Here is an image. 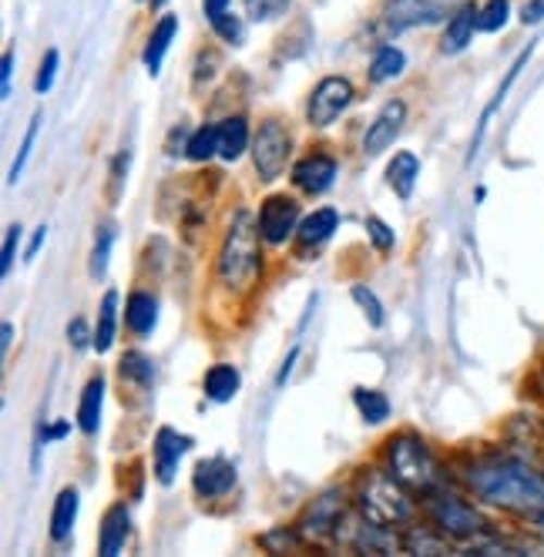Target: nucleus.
Masks as SVG:
<instances>
[{
    "instance_id": "nucleus-1",
    "label": "nucleus",
    "mask_w": 544,
    "mask_h": 557,
    "mask_svg": "<svg viewBox=\"0 0 544 557\" xmlns=\"http://www.w3.org/2000/svg\"><path fill=\"white\" fill-rule=\"evenodd\" d=\"M463 481L474 491L478 500L518 513L524 521H534V517L544 510V470H537L534 463L511 457V454H494L484 460H474L463 473Z\"/></svg>"
},
{
    "instance_id": "nucleus-2",
    "label": "nucleus",
    "mask_w": 544,
    "mask_h": 557,
    "mask_svg": "<svg viewBox=\"0 0 544 557\" xmlns=\"http://www.w3.org/2000/svg\"><path fill=\"white\" fill-rule=\"evenodd\" d=\"M262 232H259V219H252L249 209H239L236 215L228 219L225 238H222V249H219V283L225 289H249L256 283V275L262 272Z\"/></svg>"
},
{
    "instance_id": "nucleus-3",
    "label": "nucleus",
    "mask_w": 544,
    "mask_h": 557,
    "mask_svg": "<svg viewBox=\"0 0 544 557\" xmlns=\"http://www.w3.org/2000/svg\"><path fill=\"white\" fill-rule=\"evenodd\" d=\"M391 470H363L357 484V507L363 517H370L373 524L383 528H407L417 517V504Z\"/></svg>"
},
{
    "instance_id": "nucleus-4",
    "label": "nucleus",
    "mask_w": 544,
    "mask_h": 557,
    "mask_svg": "<svg viewBox=\"0 0 544 557\" xmlns=\"http://www.w3.org/2000/svg\"><path fill=\"white\" fill-rule=\"evenodd\" d=\"M386 470L413 494H434L444 487V467L417 433H397L386 441Z\"/></svg>"
},
{
    "instance_id": "nucleus-5",
    "label": "nucleus",
    "mask_w": 544,
    "mask_h": 557,
    "mask_svg": "<svg viewBox=\"0 0 544 557\" xmlns=\"http://www.w3.org/2000/svg\"><path fill=\"white\" fill-rule=\"evenodd\" d=\"M426 517H431V524L447 537V541H460V544H471L484 534H491V521L487 517L468 504L463 497L450 494V491H434L426 494Z\"/></svg>"
},
{
    "instance_id": "nucleus-6",
    "label": "nucleus",
    "mask_w": 544,
    "mask_h": 557,
    "mask_svg": "<svg viewBox=\"0 0 544 557\" xmlns=\"http://www.w3.org/2000/svg\"><path fill=\"white\" fill-rule=\"evenodd\" d=\"M463 0H386L376 14V30L383 37H397L413 27H434L441 21H450V14Z\"/></svg>"
},
{
    "instance_id": "nucleus-7",
    "label": "nucleus",
    "mask_w": 544,
    "mask_h": 557,
    "mask_svg": "<svg viewBox=\"0 0 544 557\" xmlns=\"http://www.w3.org/2000/svg\"><path fill=\"white\" fill-rule=\"evenodd\" d=\"M293 158V135L280 117H265L252 135V165L259 182H276Z\"/></svg>"
},
{
    "instance_id": "nucleus-8",
    "label": "nucleus",
    "mask_w": 544,
    "mask_h": 557,
    "mask_svg": "<svg viewBox=\"0 0 544 557\" xmlns=\"http://www.w3.org/2000/svg\"><path fill=\"white\" fill-rule=\"evenodd\" d=\"M357 91L349 85V77L343 74H330L323 82L309 91V101H306V122L313 128H330L336 117L354 104Z\"/></svg>"
},
{
    "instance_id": "nucleus-9",
    "label": "nucleus",
    "mask_w": 544,
    "mask_h": 557,
    "mask_svg": "<svg viewBox=\"0 0 544 557\" xmlns=\"http://www.w3.org/2000/svg\"><path fill=\"white\" fill-rule=\"evenodd\" d=\"M259 232H262V243L269 246H286L289 238L296 235L299 222H302V212H299V202L289 195H269L259 202Z\"/></svg>"
},
{
    "instance_id": "nucleus-10",
    "label": "nucleus",
    "mask_w": 544,
    "mask_h": 557,
    "mask_svg": "<svg viewBox=\"0 0 544 557\" xmlns=\"http://www.w3.org/2000/svg\"><path fill=\"white\" fill-rule=\"evenodd\" d=\"M346 513H349V504L339 494H323L306 507L299 531H302V537H313V541H336Z\"/></svg>"
},
{
    "instance_id": "nucleus-11",
    "label": "nucleus",
    "mask_w": 544,
    "mask_h": 557,
    "mask_svg": "<svg viewBox=\"0 0 544 557\" xmlns=\"http://www.w3.org/2000/svg\"><path fill=\"white\" fill-rule=\"evenodd\" d=\"M188 447H191V436L178 433L175 426H159V433H154V441H151V467H154V481H159L162 487H169L175 481L178 463L188 454Z\"/></svg>"
},
{
    "instance_id": "nucleus-12",
    "label": "nucleus",
    "mask_w": 544,
    "mask_h": 557,
    "mask_svg": "<svg viewBox=\"0 0 544 557\" xmlns=\"http://www.w3.org/2000/svg\"><path fill=\"white\" fill-rule=\"evenodd\" d=\"M236 481H239L236 463H232L228 457H222V454L199 460L196 470H191V491H196L202 500H219V497H225L232 487H236Z\"/></svg>"
},
{
    "instance_id": "nucleus-13",
    "label": "nucleus",
    "mask_w": 544,
    "mask_h": 557,
    "mask_svg": "<svg viewBox=\"0 0 544 557\" xmlns=\"http://www.w3.org/2000/svg\"><path fill=\"white\" fill-rule=\"evenodd\" d=\"M404 125H407V104L404 101H386L380 111H376V117L367 125V135H363V154H383L386 148H391L397 138H400V132H404Z\"/></svg>"
},
{
    "instance_id": "nucleus-14",
    "label": "nucleus",
    "mask_w": 544,
    "mask_h": 557,
    "mask_svg": "<svg viewBox=\"0 0 544 557\" xmlns=\"http://www.w3.org/2000/svg\"><path fill=\"white\" fill-rule=\"evenodd\" d=\"M336 158L333 154H323V151H313V154H306L299 158V162L293 165V185L306 195H323L333 188L336 182Z\"/></svg>"
},
{
    "instance_id": "nucleus-15",
    "label": "nucleus",
    "mask_w": 544,
    "mask_h": 557,
    "mask_svg": "<svg viewBox=\"0 0 544 557\" xmlns=\"http://www.w3.org/2000/svg\"><path fill=\"white\" fill-rule=\"evenodd\" d=\"M128 534H132V510H128L125 500H119V504H111V507L104 510V517H101V528H98V554L114 557V554H119V550L125 547Z\"/></svg>"
},
{
    "instance_id": "nucleus-16",
    "label": "nucleus",
    "mask_w": 544,
    "mask_h": 557,
    "mask_svg": "<svg viewBox=\"0 0 544 557\" xmlns=\"http://www.w3.org/2000/svg\"><path fill=\"white\" fill-rule=\"evenodd\" d=\"M474 34H478V4H474V0H463V4L450 14L447 27H444L441 51L444 54L468 51V45L474 41Z\"/></svg>"
},
{
    "instance_id": "nucleus-17",
    "label": "nucleus",
    "mask_w": 544,
    "mask_h": 557,
    "mask_svg": "<svg viewBox=\"0 0 544 557\" xmlns=\"http://www.w3.org/2000/svg\"><path fill=\"white\" fill-rule=\"evenodd\" d=\"M175 34H178V14H162L159 24L151 27L148 41H145V51H141V64H145V71L151 77L162 71V64L169 58V48L175 41Z\"/></svg>"
},
{
    "instance_id": "nucleus-18",
    "label": "nucleus",
    "mask_w": 544,
    "mask_h": 557,
    "mask_svg": "<svg viewBox=\"0 0 544 557\" xmlns=\"http://www.w3.org/2000/svg\"><path fill=\"white\" fill-rule=\"evenodd\" d=\"M215 128H219V158L222 162H239V158L252 148L249 122L243 114L222 117V122H215Z\"/></svg>"
},
{
    "instance_id": "nucleus-19",
    "label": "nucleus",
    "mask_w": 544,
    "mask_h": 557,
    "mask_svg": "<svg viewBox=\"0 0 544 557\" xmlns=\"http://www.w3.org/2000/svg\"><path fill=\"white\" fill-rule=\"evenodd\" d=\"M125 326L135 336H151L154 326H159V299L145 289H135L125 299Z\"/></svg>"
},
{
    "instance_id": "nucleus-20",
    "label": "nucleus",
    "mask_w": 544,
    "mask_h": 557,
    "mask_svg": "<svg viewBox=\"0 0 544 557\" xmlns=\"http://www.w3.org/2000/svg\"><path fill=\"white\" fill-rule=\"evenodd\" d=\"M417 178H420V158L413 151H397L391 158V165H386V185L394 188L400 202H410L413 198Z\"/></svg>"
},
{
    "instance_id": "nucleus-21",
    "label": "nucleus",
    "mask_w": 544,
    "mask_h": 557,
    "mask_svg": "<svg viewBox=\"0 0 544 557\" xmlns=\"http://www.w3.org/2000/svg\"><path fill=\"white\" fill-rule=\"evenodd\" d=\"M104 376H91L82 389V400H77V426H82V433L95 436L98 426H101V413H104Z\"/></svg>"
},
{
    "instance_id": "nucleus-22",
    "label": "nucleus",
    "mask_w": 544,
    "mask_h": 557,
    "mask_svg": "<svg viewBox=\"0 0 544 557\" xmlns=\"http://www.w3.org/2000/svg\"><path fill=\"white\" fill-rule=\"evenodd\" d=\"M336 228H339V212L330 209V206H326V209H317L313 215H306V219L299 222V228H296V243H299L302 249H317V246L330 243Z\"/></svg>"
},
{
    "instance_id": "nucleus-23",
    "label": "nucleus",
    "mask_w": 544,
    "mask_h": 557,
    "mask_svg": "<svg viewBox=\"0 0 544 557\" xmlns=\"http://www.w3.org/2000/svg\"><path fill=\"white\" fill-rule=\"evenodd\" d=\"M243 386V373L232 367V363H215L206 370V380H202V389L212 404H228L236 400V393Z\"/></svg>"
},
{
    "instance_id": "nucleus-24",
    "label": "nucleus",
    "mask_w": 544,
    "mask_h": 557,
    "mask_svg": "<svg viewBox=\"0 0 544 557\" xmlns=\"http://www.w3.org/2000/svg\"><path fill=\"white\" fill-rule=\"evenodd\" d=\"M77 510H82V494L74 487H64L58 497H54V507H51V541H67L74 524H77Z\"/></svg>"
},
{
    "instance_id": "nucleus-25",
    "label": "nucleus",
    "mask_w": 544,
    "mask_h": 557,
    "mask_svg": "<svg viewBox=\"0 0 544 557\" xmlns=\"http://www.w3.org/2000/svg\"><path fill=\"white\" fill-rule=\"evenodd\" d=\"M531 54H534V48H524L521 54H518V61L511 64V71H508V77H504V85L494 91V98H491V104L484 108V114H481V125H478V135H474V141H471V162H474V154H478V148H481V141H484V132H487V122L494 117V111L504 104V98H508V91L515 88V82H518V74H521V67L531 61Z\"/></svg>"
},
{
    "instance_id": "nucleus-26",
    "label": "nucleus",
    "mask_w": 544,
    "mask_h": 557,
    "mask_svg": "<svg viewBox=\"0 0 544 557\" xmlns=\"http://www.w3.org/2000/svg\"><path fill=\"white\" fill-rule=\"evenodd\" d=\"M114 333H119V289H108L98 306V326H95V346L98 356L114 346Z\"/></svg>"
},
{
    "instance_id": "nucleus-27",
    "label": "nucleus",
    "mask_w": 544,
    "mask_h": 557,
    "mask_svg": "<svg viewBox=\"0 0 544 557\" xmlns=\"http://www.w3.org/2000/svg\"><path fill=\"white\" fill-rule=\"evenodd\" d=\"M407 71V54L397 45H380L370 58V82L373 85H386L400 77Z\"/></svg>"
},
{
    "instance_id": "nucleus-28",
    "label": "nucleus",
    "mask_w": 544,
    "mask_h": 557,
    "mask_svg": "<svg viewBox=\"0 0 544 557\" xmlns=\"http://www.w3.org/2000/svg\"><path fill=\"white\" fill-rule=\"evenodd\" d=\"M354 404H357V413H360L370 426H380L386 417H391V400H386V393H380V389L357 386V389H354Z\"/></svg>"
},
{
    "instance_id": "nucleus-29",
    "label": "nucleus",
    "mask_w": 544,
    "mask_h": 557,
    "mask_svg": "<svg viewBox=\"0 0 544 557\" xmlns=\"http://www.w3.org/2000/svg\"><path fill=\"white\" fill-rule=\"evenodd\" d=\"M185 154L191 158V162H212V158H219V128L215 125H202L196 128L188 138H185Z\"/></svg>"
},
{
    "instance_id": "nucleus-30",
    "label": "nucleus",
    "mask_w": 544,
    "mask_h": 557,
    "mask_svg": "<svg viewBox=\"0 0 544 557\" xmlns=\"http://www.w3.org/2000/svg\"><path fill=\"white\" fill-rule=\"evenodd\" d=\"M119 373H122V380H128V383H135V386H141V389L154 383V363H151V356H145V352H138V349H128V352L122 356Z\"/></svg>"
},
{
    "instance_id": "nucleus-31",
    "label": "nucleus",
    "mask_w": 544,
    "mask_h": 557,
    "mask_svg": "<svg viewBox=\"0 0 544 557\" xmlns=\"http://www.w3.org/2000/svg\"><path fill=\"white\" fill-rule=\"evenodd\" d=\"M41 125H45V111H34V114H30V125H27V132H24V141H21V151H17V158H14L11 172H8V185H17V182H21V175H24V169H27V162H30V151H34V145H37V132H41Z\"/></svg>"
},
{
    "instance_id": "nucleus-32",
    "label": "nucleus",
    "mask_w": 544,
    "mask_h": 557,
    "mask_svg": "<svg viewBox=\"0 0 544 557\" xmlns=\"http://www.w3.org/2000/svg\"><path fill=\"white\" fill-rule=\"evenodd\" d=\"M511 21V0H484L478 8V30L481 34H497Z\"/></svg>"
},
{
    "instance_id": "nucleus-33",
    "label": "nucleus",
    "mask_w": 544,
    "mask_h": 557,
    "mask_svg": "<svg viewBox=\"0 0 544 557\" xmlns=\"http://www.w3.org/2000/svg\"><path fill=\"white\" fill-rule=\"evenodd\" d=\"M111 249H114V225H101L95 232V246H91V278H104L108 272V262H111Z\"/></svg>"
},
{
    "instance_id": "nucleus-34",
    "label": "nucleus",
    "mask_w": 544,
    "mask_h": 557,
    "mask_svg": "<svg viewBox=\"0 0 544 557\" xmlns=\"http://www.w3.org/2000/svg\"><path fill=\"white\" fill-rule=\"evenodd\" d=\"M404 550H410V554H450L447 537L437 528H431V531H410L404 537Z\"/></svg>"
},
{
    "instance_id": "nucleus-35",
    "label": "nucleus",
    "mask_w": 544,
    "mask_h": 557,
    "mask_svg": "<svg viewBox=\"0 0 544 557\" xmlns=\"http://www.w3.org/2000/svg\"><path fill=\"white\" fill-rule=\"evenodd\" d=\"M209 24H212L215 37H222L225 45H232V48H243V45H246V21H243L239 14L225 11V14H219V17L209 21Z\"/></svg>"
},
{
    "instance_id": "nucleus-36",
    "label": "nucleus",
    "mask_w": 544,
    "mask_h": 557,
    "mask_svg": "<svg viewBox=\"0 0 544 557\" xmlns=\"http://www.w3.org/2000/svg\"><path fill=\"white\" fill-rule=\"evenodd\" d=\"M293 0H246V17L256 24H272L289 11Z\"/></svg>"
},
{
    "instance_id": "nucleus-37",
    "label": "nucleus",
    "mask_w": 544,
    "mask_h": 557,
    "mask_svg": "<svg viewBox=\"0 0 544 557\" xmlns=\"http://www.w3.org/2000/svg\"><path fill=\"white\" fill-rule=\"evenodd\" d=\"M349 296H354V302L360 306V312L367 315V323H370L373 330H380V326L386 323V315H383V302L376 299V293H373L370 286H354V289H349Z\"/></svg>"
},
{
    "instance_id": "nucleus-38",
    "label": "nucleus",
    "mask_w": 544,
    "mask_h": 557,
    "mask_svg": "<svg viewBox=\"0 0 544 557\" xmlns=\"http://www.w3.org/2000/svg\"><path fill=\"white\" fill-rule=\"evenodd\" d=\"M58 71H61V51H58V48H51V51H45L41 64H37L34 91H37V95H48V91L54 88V77H58Z\"/></svg>"
},
{
    "instance_id": "nucleus-39",
    "label": "nucleus",
    "mask_w": 544,
    "mask_h": 557,
    "mask_svg": "<svg viewBox=\"0 0 544 557\" xmlns=\"http://www.w3.org/2000/svg\"><path fill=\"white\" fill-rule=\"evenodd\" d=\"M367 235H370V243H373V249H376V252H391V249H394V243H397L394 228L386 225L383 219H376V215H370V219H367Z\"/></svg>"
},
{
    "instance_id": "nucleus-40",
    "label": "nucleus",
    "mask_w": 544,
    "mask_h": 557,
    "mask_svg": "<svg viewBox=\"0 0 544 557\" xmlns=\"http://www.w3.org/2000/svg\"><path fill=\"white\" fill-rule=\"evenodd\" d=\"M67 346L77 349V352H85L88 346H95V330L88 326L85 315H74V320L67 323Z\"/></svg>"
},
{
    "instance_id": "nucleus-41",
    "label": "nucleus",
    "mask_w": 544,
    "mask_h": 557,
    "mask_svg": "<svg viewBox=\"0 0 544 557\" xmlns=\"http://www.w3.org/2000/svg\"><path fill=\"white\" fill-rule=\"evenodd\" d=\"M21 235H24L21 225H11V228L4 232V249H0V275H11V269H14V262H17Z\"/></svg>"
},
{
    "instance_id": "nucleus-42",
    "label": "nucleus",
    "mask_w": 544,
    "mask_h": 557,
    "mask_svg": "<svg viewBox=\"0 0 544 557\" xmlns=\"http://www.w3.org/2000/svg\"><path fill=\"white\" fill-rule=\"evenodd\" d=\"M299 544H302V531H286V528L269 531V534L262 537V547H269L272 554H280V550H296Z\"/></svg>"
},
{
    "instance_id": "nucleus-43",
    "label": "nucleus",
    "mask_w": 544,
    "mask_h": 557,
    "mask_svg": "<svg viewBox=\"0 0 544 557\" xmlns=\"http://www.w3.org/2000/svg\"><path fill=\"white\" fill-rule=\"evenodd\" d=\"M14 61H17V51H14V48H8V51H4V61H0V98H11Z\"/></svg>"
},
{
    "instance_id": "nucleus-44",
    "label": "nucleus",
    "mask_w": 544,
    "mask_h": 557,
    "mask_svg": "<svg viewBox=\"0 0 544 557\" xmlns=\"http://www.w3.org/2000/svg\"><path fill=\"white\" fill-rule=\"evenodd\" d=\"M128 162H132V154L122 151L119 158H114V169H111V195L119 198L122 188H125V175H128Z\"/></svg>"
},
{
    "instance_id": "nucleus-45",
    "label": "nucleus",
    "mask_w": 544,
    "mask_h": 557,
    "mask_svg": "<svg viewBox=\"0 0 544 557\" xmlns=\"http://www.w3.org/2000/svg\"><path fill=\"white\" fill-rule=\"evenodd\" d=\"M544 21V0H524V8H521V24H541Z\"/></svg>"
},
{
    "instance_id": "nucleus-46",
    "label": "nucleus",
    "mask_w": 544,
    "mask_h": 557,
    "mask_svg": "<svg viewBox=\"0 0 544 557\" xmlns=\"http://www.w3.org/2000/svg\"><path fill=\"white\" fill-rule=\"evenodd\" d=\"M45 238H48V225H37V228H34V238H30V246H27V252H24V262H34V259H37V252H41V246H45Z\"/></svg>"
},
{
    "instance_id": "nucleus-47",
    "label": "nucleus",
    "mask_w": 544,
    "mask_h": 557,
    "mask_svg": "<svg viewBox=\"0 0 544 557\" xmlns=\"http://www.w3.org/2000/svg\"><path fill=\"white\" fill-rule=\"evenodd\" d=\"M296 360H299V346H293V349H289V356H286L283 367H280V376H276V386H280V389L286 386V380H289V373H293Z\"/></svg>"
},
{
    "instance_id": "nucleus-48",
    "label": "nucleus",
    "mask_w": 544,
    "mask_h": 557,
    "mask_svg": "<svg viewBox=\"0 0 544 557\" xmlns=\"http://www.w3.org/2000/svg\"><path fill=\"white\" fill-rule=\"evenodd\" d=\"M228 4H232V0H202V11H206V17H209V21H215L219 14H225V11H228Z\"/></svg>"
},
{
    "instance_id": "nucleus-49",
    "label": "nucleus",
    "mask_w": 544,
    "mask_h": 557,
    "mask_svg": "<svg viewBox=\"0 0 544 557\" xmlns=\"http://www.w3.org/2000/svg\"><path fill=\"white\" fill-rule=\"evenodd\" d=\"M11 346H14V323L4 320V326H0V349H4V356L11 352Z\"/></svg>"
},
{
    "instance_id": "nucleus-50",
    "label": "nucleus",
    "mask_w": 544,
    "mask_h": 557,
    "mask_svg": "<svg viewBox=\"0 0 544 557\" xmlns=\"http://www.w3.org/2000/svg\"><path fill=\"white\" fill-rule=\"evenodd\" d=\"M528 524H531V528H534V531H537V534L544 537V510H541V513L534 517V521H528Z\"/></svg>"
},
{
    "instance_id": "nucleus-51",
    "label": "nucleus",
    "mask_w": 544,
    "mask_h": 557,
    "mask_svg": "<svg viewBox=\"0 0 544 557\" xmlns=\"http://www.w3.org/2000/svg\"><path fill=\"white\" fill-rule=\"evenodd\" d=\"M169 4V0H151V8H165Z\"/></svg>"
},
{
    "instance_id": "nucleus-52",
    "label": "nucleus",
    "mask_w": 544,
    "mask_h": 557,
    "mask_svg": "<svg viewBox=\"0 0 544 557\" xmlns=\"http://www.w3.org/2000/svg\"><path fill=\"white\" fill-rule=\"evenodd\" d=\"M541 383H544V363H541Z\"/></svg>"
}]
</instances>
